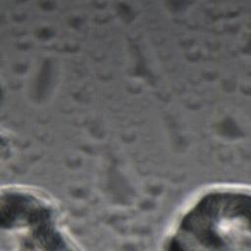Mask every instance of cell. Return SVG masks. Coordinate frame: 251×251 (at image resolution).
<instances>
[{
  "mask_svg": "<svg viewBox=\"0 0 251 251\" xmlns=\"http://www.w3.org/2000/svg\"><path fill=\"white\" fill-rule=\"evenodd\" d=\"M167 243L183 250H250V194L236 186H214L180 212Z\"/></svg>",
  "mask_w": 251,
  "mask_h": 251,
  "instance_id": "1",
  "label": "cell"
},
{
  "mask_svg": "<svg viewBox=\"0 0 251 251\" xmlns=\"http://www.w3.org/2000/svg\"><path fill=\"white\" fill-rule=\"evenodd\" d=\"M69 243L54 205L38 192L9 186L1 196V249H63Z\"/></svg>",
  "mask_w": 251,
  "mask_h": 251,
  "instance_id": "2",
  "label": "cell"
}]
</instances>
